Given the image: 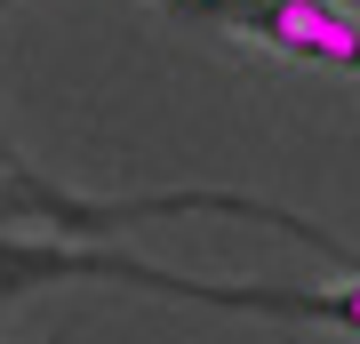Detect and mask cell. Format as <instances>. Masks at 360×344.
Wrapping results in <instances>:
<instances>
[{
    "label": "cell",
    "instance_id": "3",
    "mask_svg": "<svg viewBox=\"0 0 360 344\" xmlns=\"http://www.w3.org/2000/svg\"><path fill=\"white\" fill-rule=\"evenodd\" d=\"M168 8H184V16H217V25H240V16L272 8V0H168Z\"/></svg>",
    "mask_w": 360,
    "mask_h": 344
},
{
    "label": "cell",
    "instance_id": "4",
    "mask_svg": "<svg viewBox=\"0 0 360 344\" xmlns=\"http://www.w3.org/2000/svg\"><path fill=\"white\" fill-rule=\"evenodd\" d=\"M0 8H16V0H0Z\"/></svg>",
    "mask_w": 360,
    "mask_h": 344
},
{
    "label": "cell",
    "instance_id": "5",
    "mask_svg": "<svg viewBox=\"0 0 360 344\" xmlns=\"http://www.w3.org/2000/svg\"><path fill=\"white\" fill-rule=\"evenodd\" d=\"M0 160H8V144H0Z\"/></svg>",
    "mask_w": 360,
    "mask_h": 344
},
{
    "label": "cell",
    "instance_id": "1",
    "mask_svg": "<svg viewBox=\"0 0 360 344\" xmlns=\"http://www.w3.org/2000/svg\"><path fill=\"white\" fill-rule=\"evenodd\" d=\"M32 272H89V281H129V288H160L184 305H224V312H296V320H328V329L360 336V272L336 288H232V281H193V272H160L136 256H104V248H16L8 256V288Z\"/></svg>",
    "mask_w": 360,
    "mask_h": 344
},
{
    "label": "cell",
    "instance_id": "2",
    "mask_svg": "<svg viewBox=\"0 0 360 344\" xmlns=\"http://www.w3.org/2000/svg\"><path fill=\"white\" fill-rule=\"evenodd\" d=\"M240 40H264L296 64H328L360 80V0H272V8L232 25Z\"/></svg>",
    "mask_w": 360,
    "mask_h": 344
}]
</instances>
